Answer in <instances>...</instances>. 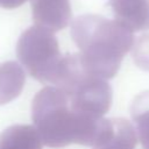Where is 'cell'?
<instances>
[{
  "label": "cell",
  "mask_w": 149,
  "mask_h": 149,
  "mask_svg": "<svg viewBox=\"0 0 149 149\" xmlns=\"http://www.w3.org/2000/svg\"><path fill=\"white\" fill-rule=\"evenodd\" d=\"M31 119L43 144L63 148L70 144L95 147L113 130L112 119L78 111L69 93L58 86H45L31 104Z\"/></svg>",
  "instance_id": "6da1fadb"
},
{
  "label": "cell",
  "mask_w": 149,
  "mask_h": 149,
  "mask_svg": "<svg viewBox=\"0 0 149 149\" xmlns=\"http://www.w3.org/2000/svg\"><path fill=\"white\" fill-rule=\"evenodd\" d=\"M73 38L80 49L79 61L91 74L104 79L113 78L125 55L134 44L133 31L120 22L101 19L78 23Z\"/></svg>",
  "instance_id": "7a4b0ae2"
},
{
  "label": "cell",
  "mask_w": 149,
  "mask_h": 149,
  "mask_svg": "<svg viewBox=\"0 0 149 149\" xmlns=\"http://www.w3.org/2000/svg\"><path fill=\"white\" fill-rule=\"evenodd\" d=\"M16 54L34 79L42 84H54L63 56L51 35L35 29L27 31L17 44Z\"/></svg>",
  "instance_id": "3957f363"
},
{
  "label": "cell",
  "mask_w": 149,
  "mask_h": 149,
  "mask_svg": "<svg viewBox=\"0 0 149 149\" xmlns=\"http://www.w3.org/2000/svg\"><path fill=\"white\" fill-rule=\"evenodd\" d=\"M119 22L132 31L149 29V0H113Z\"/></svg>",
  "instance_id": "277c9868"
},
{
  "label": "cell",
  "mask_w": 149,
  "mask_h": 149,
  "mask_svg": "<svg viewBox=\"0 0 149 149\" xmlns=\"http://www.w3.org/2000/svg\"><path fill=\"white\" fill-rule=\"evenodd\" d=\"M42 146L35 126L13 125L0 134V149H42Z\"/></svg>",
  "instance_id": "5b68a950"
},
{
  "label": "cell",
  "mask_w": 149,
  "mask_h": 149,
  "mask_svg": "<svg viewBox=\"0 0 149 149\" xmlns=\"http://www.w3.org/2000/svg\"><path fill=\"white\" fill-rule=\"evenodd\" d=\"M26 83V73L16 62L0 64V105H6L17 98Z\"/></svg>",
  "instance_id": "8992f818"
},
{
  "label": "cell",
  "mask_w": 149,
  "mask_h": 149,
  "mask_svg": "<svg viewBox=\"0 0 149 149\" xmlns=\"http://www.w3.org/2000/svg\"><path fill=\"white\" fill-rule=\"evenodd\" d=\"M112 134L93 149H135L137 143V133L134 126L126 119H112Z\"/></svg>",
  "instance_id": "52a82bcc"
},
{
  "label": "cell",
  "mask_w": 149,
  "mask_h": 149,
  "mask_svg": "<svg viewBox=\"0 0 149 149\" xmlns=\"http://www.w3.org/2000/svg\"><path fill=\"white\" fill-rule=\"evenodd\" d=\"M130 114L136 125L139 141L143 149H149V91L139 94L134 99Z\"/></svg>",
  "instance_id": "ba28073f"
},
{
  "label": "cell",
  "mask_w": 149,
  "mask_h": 149,
  "mask_svg": "<svg viewBox=\"0 0 149 149\" xmlns=\"http://www.w3.org/2000/svg\"><path fill=\"white\" fill-rule=\"evenodd\" d=\"M134 62L143 70L149 71V34L141 36L134 47Z\"/></svg>",
  "instance_id": "9c48e42d"
}]
</instances>
